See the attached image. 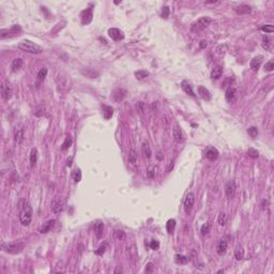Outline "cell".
I'll return each instance as SVG.
<instances>
[{
	"label": "cell",
	"mask_w": 274,
	"mask_h": 274,
	"mask_svg": "<svg viewBox=\"0 0 274 274\" xmlns=\"http://www.w3.org/2000/svg\"><path fill=\"white\" fill-rule=\"evenodd\" d=\"M135 76L137 79H144L146 78L147 76H149V73L147 71H144V70H139L137 72H135Z\"/></svg>",
	"instance_id": "obj_37"
},
{
	"label": "cell",
	"mask_w": 274,
	"mask_h": 274,
	"mask_svg": "<svg viewBox=\"0 0 274 274\" xmlns=\"http://www.w3.org/2000/svg\"><path fill=\"white\" fill-rule=\"evenodd\" d=\"M150 247H151L152 249H157L160 247V242L157 240H152L151 242H150Z\"/></svg>",
	"instance_id": "obj_50"
},
{
	"label": "cell",
	"mask_w": 274,
	"mask_h": 274,
	"mask_svg": "<svg viewBox=\"0 0 274 274\" xmlns=\"http://www.w3.org/2000/svg\"><path fill=\"white\" fill-rule=\"evenodd\" d=\"M188 258L184 255H176V262L180 263V265H185L188 263Z\"/></svg>",
	"instance_id": "obj_36"
},
{
	"label": "cell",
	"mask_w": 274,
	"mask_h": 274,
	"mask_svg": "<svg viewBox=\"0 0 274 274\" xmlns=\"http://www.w3.org/2000/svg\"><path fill=\"white\" fill-rule=\"evenodd\" d=\"M226 221H227L226 214H225L224 212H221L220 214H218V225H221V226H224V225L226 224Z\"/></svg>",
	"instance_id": "obj_38"
},
{
	"label": "cell",
	"mask_w": 274,
	"mask_h": 274,
	"mask_svg": "<svg viewBox=\"0 0 274 274\" xmlns=\"http://www.w3.org/2000/svg\"><path fill=\"white\" fill-rule=\"evenodd\" d=\"M235 257H236L237 260H241L244 257V249H242L241 245H238L235 249Z\"/></svg>",
	"instance_id": "obj_29"
},
{
	"label": "cell",
	"mask_w": 274,
	"mask_h": 274,
	"mask_svg": "<svg viewBox=\"0 0 274 274\" xmlns=\"http://www.w3.org/2000/svg\"><path fill=\"white\" fill-rule=\"evenodd\" d=\"M211 229V224L210 223H206V224H204L201 226V229H200V231H201V235H208L209 231H210Z\"/></svg>",
	"instance_id": "obj_42"
},
{
	"label": "cell",
	"mask_w": 274,
	"mask_h": 274,
	"mask_svg": "<svg viewBox=\"0 0 274 274\" xmlns=\"http://www.w3.org/2000/svg\"><path fill=\"white\" fill-rule=\"evenodd\" d=\"M225 193H226V197L228 199L233 198V196L236 194V183H235V181H229L227 183L226 188H225Z\"/></svg>",
	"instance_id": "obj_13"
},
{
	"label": "cell",
	"mask_w": 274,
	"mask_h": 274,
	"mask_svg": "<svg viewBox=\"0 0 274 274\" xmlns=\"http://www.w3.org/2000/svg\"><path fill=\"white\" fill-rule=\"evenodd\" d=\"M19 208V214H18V220L23 226H29L32 220V209L30 204L27 200H21L18 204Z\"/></svg>",
	"instance_id": "obj_1"
},
{
	"label": "cell",
	"mask_w": 274,
	"mask_h": 274,
	"mask_svg": "<svg viewBox=\"0 0 274 274\" xmlns=\"http://www.w3.org/2000/svg\"><path fill=\"white\" fill-rule=\"evenodd\" d=\"M46 75H47V69L46 68H43L39 71L38 75H36V82H38V84H40V83H42L45 79Z\"/></svg>",
	"instance_id": "obj_27"
},
{
	"label": "cell",
	"mask_w": 274,
	"mask_h": 274,
	"mask_svg": "<svg viewBox=\"0 0 274 274\" xmlns=\"http://www.w3.org/2000/svg\"><path fill=\"white\" fill-rule=\"evenodd\" d=\"M22 32V28L19 25H14L10 27L9 29H2L0 32V38L7 39V38H13V36H19Z\"/></svg>",
	"instance_id": "obj_4"
},
{
	"label": "cell",
	"mask_w": 274,
	"mask_h": 274,
	"mask_svg": "<svg viewBox=\"0 0 274 274\" xmlns=\"http://www.w3.org/2000/svg\"><path fill=\"white\" fill-rule=\"evenodd\" d=\"M262 61H263V56H261V55H259V56H257V57H254L253 59H252L251 63H249V66H251V69L254 71V72H256V71H258V69L260 68Z\"/></svg>",
	"instance_id": "obj_14"
},
{
	"label": "cell",
	"mask_w": 274,
	"mask_h": 274,
	"mask_svg": "<svg viewBox=\"0 0 274 274\" xmlns=\"http://www.w3.org/2000/svg\"><path fill=\"white\" fill-rule=\"evenodd\" d=\"M147 176H148V178H150V179L154 178V176H155V168H154V166H149V167H148Z\"/></svg>",
	"instance_id": "obj_44"
},
{
	"label": "cell",
	"mask_w": 274,
	"mask_h": 274,
	"mask_svg": "<svg viewBox=\"0 0 274 274\" xmlns=\"http://www.w3.org/2000/svg\"><path fill=\"white\" fill-rule=\"evenodd\" d=\"M251 11H252V8L247 5H241L236 8V12L238 14H240V15H242V14H249L251 13Z\"/></svg>",
	"instance_id": "obj_22"
},
{
	"label": "cell",
	"mask_w": 274,
	"mask_h": 274,
	"mask_svg": "<svg viewBox=\"0 0 274 274\" xmlns=\"http://www.w3.org/2000/svg\"><path fill=\"white\" fill-rule=\"evenodd\" d=\"M226 49H227V45H220V46H218V48H216V52H218V54H220V55H224L225 54V52H226Z\"/></svg>",
	"instance_id": "obj_49"
},
{
	"label": "cell",
	"mask_w": 274,
	"mask_h": 274,
	"mask_svg": "<svg viewBox=\"0 0 274 274\" xmlns=\"http://www.w3.org/2000/svg\"><path fill=\"white\" fill-rule=\"evenodd\" d=\"M12 94H13V90H12V87L10 84L8 85H2L1 86V95H2V99L5 101L10 100L12 97Z\"/></svg>",
	"instance_id": "obj_12"
},
{
	"label": "cell",
	"mask_w": 274,
	"mask_h": 274,
	"mask_svg": "<svg viewBox=\"0 0 274 274\" xmlns=\"http://www.w3.org/2000/svg\"><path fill=\"white\" fill-rule=\"evenodd\" d=\"M23 66V60L21 59V58H15V59L12 61V64H11V69L13 72H16V71H18L19 69Z\"/></svg>",
	"instance_id": "obj_25"
},
{
	"label": "cell",
	"mask_w": 274,
	"mask_h": 274,
	"mask_svg": "<svg viewBox=\"0 0 274 274\" xmlns=\"http://www.w3.org/2000/svg\"><path fill=\"white\" fill-rule=\"evenodd\" d=\"M222 74H223L222 66H215V68L212 70V72H211V78H213V79H218V78H220V77L222 76Z\"/></svg>",
	"instance_id": "obj_26"
},
{
	"label": "cell",
	"mask_w": 274,
	"mask_h": 274,
	"mask_svg": "<svg viewBox=\"0 0 274 274\" xmlns=\"http://www.w3.org/2000/svg\"><path fill=\"white\" fill-rule=\"evenodd\" d=\"M73 179H74L75 182H79L82 180V172H80V169H76L73 171Z\"/></svg>",
	"instance_id": "obj_40"
},
{
	"label": "cell",
	"mask_w": 274,
	"mask_h": 274,
	"mask_svg": "<svg viewBox=\"0 0 274 274\" xmlns=\"http://www.w3.org/2000/svg\"><path fill=\"white\" fill-rule=\"evenodd\" d=\"M129 162L132 165H135L136 162H137V152L134 149H131L129 152Z\"/></svg>",
	"instance_id": "obj_30"
},
{
	"label": "cell",
	"mask_w": 274,
	"mask_h": 274,
	"mask_svg": "<svg viewBox=\"0 0 274 274\" xmlns=\"http://www.w3.org/2000/svg\"><path fill=\"white\" fill-rule=\"evenodd\" d=\"M17 47L22 49L23 52H30V54H41L43 52V48L38 44L33 43V42L29 41V40H24L21 43L18 44Z\"/></svg>",
	"instance_id": "obj_2"
},
{
	"label": "cell",
	"mask_w": 274,
	"mask_h": 274,
	"mask_svg": "<svg viewBox=\"0 0 274 274\" xmlns=\"http://www.w3.org/2000/svg\"><path fill=\"white\" fill-rule=\"evenodd\" d=\"M50 207H52V211L55 214H59V213H61L63 211V202L59 198H54L52 200Z\"/></svg>",
	"instance_id": "obj_9"
},
{
	"label": "cell",
	"mask_w": 274,
	"mask_h": 274,
	"mask_svg": "<svg viewBox=\"0 0 274 274\" xmlns=\"http://www.w3.org/2000/svg\"><path fill=\"white\" fill-rule=\"evenodd\" d=\"M119 272H120V273H121V272H122V271H121V269H116L115 273H119Z\"/></svg>",
	"instance_id": "obj_56"
},
{
	"label": "cell",
	"mask_w": 274,
	"mask_h": 274,
	"mask_svg": "<svg viewBox=\"0 0 274 274\" xmlns=\"http://www.w3.org/2000/svg\"><path fill=\"white\" fill-rule=\"evenodd\" d=\"M127 96V90L122 88H118L116 90L113 91L111 93V99H113L115 102H121V101L124 100V97Z\"/></svg>",
	"instance_id": "obj_8"
},
{
	"label": "cell",
	"mask_w": 274,
	"mask_h": 274,
	"mask_svg": "<svg viewBox=\"0 0 274 274\" xmlns=\"http://www.w3.org/2000/svg\"><path fill=\"white\" fill-rule=\"evenodd\" d=\"M127 251H129V258L131 260H134V259L137 257V251L135 249V245H132V246H127Z\"/></svg>",
	"instance_id": "obj_33"
},
{
	"label": "cell",
	"mask_w": 274,
	"mask_h": 274,
	"mask_svg": "<svg viewBox=\"0 0 274 274\" xmlns=\"http://www.w3.org/2000/svg\"><path fill=\"white\" fill-rule=\"evenodd\" d=\"M72 160H73V157H72V156H70V159H68V161H66V165H68V166L72 165Z\"/></svg>",
	"instance_id": "obj_54"
},
{
	"label": "cell",
	"mask_w": 274,
	"mask_h": 274,
	"mask_svg": "<svg viewBox=\"0 0 274 274\" xmlns=\"http://www.w3.org/2000/svg\"><path fill=\"white\" fill-rule=\"evenodd\" d=\"M247 155L249 156V157H252V159H257L259 155L258 151H257L256 149H254V148H249V150H247Z\"/></svg>",
	"instance_id": "obj_39"
},
{
	"label": "cell",
	"mask_w": 274,
	"mask_h": 274,
	"mask_svg": "<svg viewBox=\"0 0 274 274\" xmlns=\"http://www.w3.org/2000/svg\"><path fill=\"white\" fill-rule=\"evenodd\" d=\"M24 247L23 243H8V244H2V249L8 253H12V254H15L18 253V252H21Z\"/></svg>",
	"instance_id": "obj_6"
},
{
	"label": "cell",
	"mask_w": 274,
	"mask_h": 274,
	"mask_svg": "<svg viewBox=\"0 0 274 274\" xmlns=\"http://www.w3.org/2000/svg\"><path fill=\"white\" fill-rule=\"evenodd\" d=\"M93 230H94L95 236L97 238H101L103 236V231H104V223L97 221V222L94 223V226H93Z\"/></svg>",
	"instance_id": "obj_18"
},
{
	"label": "cell",
	"mask_w": 274,
	"mask_h": 274,
	"mask_svg": "<svg viewBox=\"0 0 274 274\" xmlns=\"http://www.w3.org/2000/svg\"><path fill=\"white\" fill-rule=\"evenodd\" d=\"M113 108L110 106H104L103 107V115H104L105 119H110L111 116H113Z\"/></svg>",
	"instance_id": "obj_31"
},
{
	"label": "cell",
	"mask_w": 274,
	"mask_h": 274,
	"mask_svg": "<svg viewBox=\"0 0 274 274\" xmlns=\"http://www.w3.org/2000/svg\"><path fill=\"white\" fill-rule=\"evenodd\" d=\"M25 138V127L23 123H17L14 127V139L17 145H21Z\"/></svg>",
	"instance_id": "obj_5"
},
{
	"label": "cell",
	"mask_w": 274,
	"mask_h": 274,
	"mask_svg": "<svg viewBox=\"0 0 274 274\" xmlns=\"http://www.w3.org/2000/svg\"><path fill=\"white\" fill-rule=\"evenodd\" d=\"M198 94H199L200 97H201L202 100H205V101H210L211 97H212L210 91H209L208 89H207L206 87H204V86L198 87Z\"/></svg>",
	"instance_id": "obj_16"
},
{
	"label": "cell",
	"mask_w": 274,
	"mask_h": 274,
	"mask_svg": "<svg viewBox=\"0 0 274 274\" xmlns=\"http://www.w3.org/2000/svg\"><path fill=\"white\" fill-rule=\"evenodd\" d=\"M247 133H249V135L251 136L252 138H255L257 135H258V129L255 127H249V130H247Z\"/></svg>",
	"instance_id": "obj_41"
},
{
	"label": "cell",
	"mask_w": 274,
	"mask_h": 274,
	"mask_svg": "<svg viewBox=\"0 0 274 274\" xmlns=\"http://www.w3.org/2000/svg\"><path fill=\"white\" fill-rule=\"evenodd\" d=\"M206 157L210 161H215L218 157V151L215 148H209L206 151Z\"/></svg>",
	"instance_id": "obj_19"
},
{
	"label": "cell",
	"mask_w": 274,
	"mask_h": 274,
	"mask_svg": "<svg viewBox=\"0 0 274 274\" xmlns=\"http://www.w3.org/2000/svg\"><path fill=\"white\" fill-rule=\"evenodd\" d=\"M194 202H195L194 193H192V192L188 193V194L186 195V197H185L184 202H183V209H184V211H185L186 214H188V213L192 211L193 206H194Z\"/></svg>",
	"instance_id": "obj_7"
},
{
	"label": "cell",
	"mask_w": 274,
	"mask_h": 274,
	"mask_svg": "<svg viewBox=\"0 0 274 274\" xmlns=\"http://www.w3.org/2000/svg\"><path fill=\"white\" fill-rule=\"evenodd\" d=\"M227 245H228V243H227V241L225 240V239H222V240L218 242V249H216L218 255H223V254H225V252H226V249H227Z\"/></svg>",
	"instance_id": "obj_21"
},
{
	"label": "cell",
	"mask_w": 274,
	"mask_h": 274,
	"mask_svg": "<svg viewBox=\"0 0 274 274\" xmlns=\"http://www.w3.org/2000/svg\"><path fill=\"white\" fill-rule=\"evenodd\" d=\"M169 13H170V10H169V7H167V5H165V7L162 9V17L163 18H168V16H169Z\"/></svg>",
	"instance_id": "obj_47"
},
{
	"label": "cell",
	"mask_w": 274,
	"mask_h": 274,
	"mask_svg": "<svg viewBox=\"0 0 274 274\" xmlns=\"http://www.w3.org/2000/svg\"><path fill=\"white\" fill-rule=\"evenodd\" d=\"M265 69H266V71H268V72H271V71H273V69H274V62H273V60H270L269 62H267V63H266Z\"/></svg>",
	"instance_id": "obj_48"
},
{
	"label": "cell",
	"mask_w": 274,
	"mask_h": 274,
	"mask_svg": "<svg viewBox=\"0 0 274 274\" xmlns=\"http://www.w3.org/2000/svg\"><path fill=\"white\" fill-rule=\"evenodd\" d=\"M174 227H176V221H174V218L168 220V222L166 223V229H167V232L171 233L172 231L174 230Z\"/></svg>",
	"instance_id": "obj_34"
},
{
	"label": "cell",
	"mask_w": 274,
	"mask_h": 274,
	"mask_svg": "<svg viewBox=\"0 0 274 274\" xmlns=\"http://www.w3.org/2000/svg\"><path fill=\"white\" fill-rule=\"evenodd\" d=\"M181 88H182V90H183L184 92L186 93V94L192 95V96H195L194 91H193V88H192V86H191V84L188 82H186V80H183V82L181 83Z\"/></svg>",
	"instance_id": "obj_20"
},
{
	"label": "cell",
	"mask_w": 274,
	"mask_h": 274,
	"mask_svg": "<svg viewBox=\"0 0 274 274\" xmlns=\"http://www.w3.org/2000/svg\"><path fill=\"white\" fill-rule=\"evenodd\" d=\"M141 152H143V154L145 155V157H147V159H150V157H151L152 152H151V149H150L149 144H148L147 141H145V143L143 144V146H141Z\"/></svg>",
	"instance_id": "obj_24"
},
{
	"label": "cell",
	"mask_w": 274,
	"mask_h": 274,
	"mask_svg": "<svg viewBox=\"0 0 274 274\" xmlns=\"http://www.w3.org/2000/svg\"><path fill=\"white\" fill-rule=\"evenodd\" d=\"M267 205H268V201H267V200H262V207H261V208H262L263 210H265V209L267 208Z\"/></svg>",
	"instance_id": "obj_55"
},
{
	"label": "cell",
	"mask_w": 274,
	"mask_h": 274,
	"mask_svg": "<svg viewBox=\"0 0 274 274\" xmlns=\"http://www.w3.org/2000/svg\"><path fill=\"white\" fill-rule=\"evenodd\" d=\"M199 45H200V47H201V48H206L207 47V42L206 41H201V42H200Z\"/></svg>",
	"instance_id": "obj_53"
},
{
	"label": "cell",
	"mask_w": 274,
	"mask_h": 274,
	"mask_svg": "<svg viewBox=\"0 0 274 274\" xmlns=\"http://www.w3.org/2000/svg\"><path fill=\"white\" fill-rule=\"evenodd\" d=\"M135 109L138 111L139 115H143V113L145 111V104L143 102H137L135 105Z\"/></svg>",
	"instance_id": "obj_43"
},
{
	"label": "cell",
	"mask_w": 274,
	"mask_h": 274,
	"mask_svg": "<svg viewBox=\"0 0 274 274\" xmlns=\"http://www.w3.org/2000/svg\"><path fill=\"white\" fill-rule=\"evenodd\" d=\"M55 223H56V220H49V221H47V222L44 223V224L42 225L41 227H40L39 231H40L41 233H47L48 231L52 230V228L54 227Z\"/></svg>",
	"instance_id": "obj_17"
},
{
	"label": "cell",
	"mask_w": 274,
	"mask_h": 274,
	"mask_svg": "<svg viewBox=\"0 0 274 274\" xmlns=\"http://www.w3.org/2000/svg\"><path fill=\"white\" fill-rule=\"evenodd\" d=\"M108 36L115 41H120V40H122L124 38L123 32L120 29H118V28H110L108 30Z\"/></svg>",
	"instance_id": "obj_11"
},
{
	"label": "cell",
	"mask_w": 274,
	"mask_h": 274,
	"mask_svg": "<svg viewBox=\"0 0 274 274\" xmlns=\"http://www.w3.org/2000/svg\"><path fill=\"white\" fill-rule=\"evenodd\" d=\"M82 24L83 25H88L89 23H91L93 17V13H92V8H88L85 11L82 12Z\"/></svg>",
	"instance_id": "obj_10"
},
{
	"label": "cell",
	"mask_w": 274,
	"mask_h": 274,
	"mask_svg": "<svg viewBox=\"0 0 274 274\" xmlns=\"http://www.w3.org/2000/svg\"><path fill=\"white\" fill-rule=\"evenodd\" d=\"M152 271H153V265L150 262V263H148V266H147V268H146L145 272H146V273H149V272H152Z\"/></svg>",
	"instance_id": "obj_52"
},
{
	"label": "cell",
	"mask_w": 274,
	"mask_h": 274,
	"mask_svg": "<svg viewBox=\"0 0 274 274\" xmlns=\"http://www.w3.org/2000/svg\"><path fill=\"white\" fill-rule=\"evenodd\" d=\"M105 251H106L105 245H101V246L95 251V254H96V255H103V254L105 253Z\"/></svg>",
	"instance_id": "obj_51"
},
{
	"label": "cell",
	"mask_w": 274,
	"mask_h": 274,
	"mask_svg": "<svg viewBox=\"0 0 274 274\" xmlns=\"http://www.w3.org/2000/svg\"><path fill=\"white\" fill-rule=\"evenodd\" d=\"M113 239L116 240H124L125 239V232L123 230H115L113 233Z\"/></svg>",
	"instance_id": "obj_32"
},
{
	"label": "cell",
	"mask_w": 274,
	"mask_h": 274,
	"mask_svg": "<svg viewBox=\"0 0 274 274\" xmlns=\"http://www.w3.org/2000/svg\"><path fill=\"white\" fill-rule=\"evenodd\" d=\"M262 47L267 50L270 48V40L267 36H263V38H262Z\"/></svg>",
	"instance_id": "obj_46"
},
{
	"label": "cell",
	"mask_w": 274,
	"mask_h": 274,
	"mask_svg": "<svg viewBox=\"0 0 274 274\" xmlns=\"http://www.w3.org/2000/svg\"><path fill=\"white\" fill-rule=\"evenodd\" d=\"M210 24H211V18L208 17V16H202L198 21H196L193 24L191 29H192L193 32H200L204 29H206Z\"/></svg>",
	"instance_id": "obj_3"
},
{
	"label": "cell",
	"mask_w": 274,
	"mask_h": 274,
	"mask_svg": "<svg viewBox=\"0 0 274 274\" xmlns=\"http://www.w3.org/2000/svg\"><path fill=\"white\" fill-rule=\"evenodd\" d=\"M71 146H72V138H71L70 136H68V137L64 139L63 144H62L61 150H62V151H66V150H68L69 148L71 147Z\"/></svg>",
	"instance_id": "obj_35"
},
{
	"label": "cell",
	"mask_w": 274,
	"mask_h": 274,
	"mask_svg": "<svg viewBox=\"0 0 274 274\" xmlns=\"http://www.w3.org/2000/svg\"><path fill=\"white\" fill-rule=\"evenodd\" d=\"M172 136H174V139L177 141V143H182V141L184 140L183 133H182L181 129H180L178 125H174V127H172Z\"/></svg>",
	"instance_id": "obj_15"
},
{
	"label": "cell",
	"mask_w": 274,
	"mask_h": 274,
	"mask_svg": "<svg viewBox=\"0 0 274 274\" xmlns=\"http://www.w3.org/2000/svg\"><path fill=\"white\" fill-rule=\"evenodd\" d=\"M235 95H236V89L233 88V87H228L226 90V93H225V97H226V100L228 102H231V101L235 99Z\"/></svg>",
	"instance_id": "obj_23"
},
{
	"label": "cell",
	"mask_w": 274,
	"mask_h": 274,
	"mask_svg": "<svg viewBox=\"0 0 274 274\" xmlns=\"http://www.w3.org/2000/svg\"><path fill=\"white\" fill-rule=\"evenodd\" d=\"M36 160H38V150L36 148H33L31 150V152H30V166L31 167H33L36 165Z\"/></svg>",
	"instance_id": "obj_28"
},
{
	"label": "cell",
	"mask_w": 274,
	"mask_h": 274,
	"mask_svg": "<svg viewBox=\"0 0 274 274\" xmlns=\"http://www.w3.org/2000/svg\"><path fill=\"white\" fill-rule=\"evenodd\" d=\"M261 30L265 31L266 33H272L274 31V27L273 25H265L261 27Z\"/></svg>",
	"instance_id": "obj_45"
}]
</instances>
